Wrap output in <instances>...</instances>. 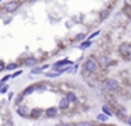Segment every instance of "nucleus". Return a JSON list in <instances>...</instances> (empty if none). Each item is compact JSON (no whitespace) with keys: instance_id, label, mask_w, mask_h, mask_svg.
Here are the masks:
<instances>
[{"instance_id":"nucleus-1","label":"nucleus","mask_w":131,"mask_h":126,"mask_svg":"<svg viewBox=\"0 0 131 126\" xmlns=\"http://www.w3.org/2000/svg\"><path fill=\"white\" fill-rule=\"evenodd\" d=\"M100 63L97 60H94V59H88V60L85 62V70L89 73H94L97 72V69H99Z\"/></svg>"},{"instance_id":"nucleus-2","label":"nucleus","mask_w":131,"mask_h":126,"mask_svg":"<svg viewBox=\"0 0 131 126\" xmlns=\"http://www.w3.org/2000/svg\"><path fill=\"white\" fill-rule=\"evenodd\" d=\"M118 53L123 56L124 59H128L131 55V45L127 44V42H124V44H121L118 46Z\"/></svg>"},{"instance_id":"nucleus-3","label":"nucleus","mask_w":131,"mask_h":126,"mask_svg":"<svg viewBox=\"0 0 131 126\" xmlns=\"http://www.w3.org/2000/svg\"><path fill=\"white\" fill-rule=\"evenodd\" d=\"M20 2H16V0H13V2H7L6 4H4V11L6 13H14V11H17L18 8H20Z\"/></svg>"},{"instance_id":"nucleus-4","label":"nucleus","mask_w":131,"mask_h":126,"mask_svg":"<svg viewBox=\"0 0 131 126\" xmlns=\"http://www.w3.org/2000/svg\"><path fill=\"white\" fill-rule=\"evenodd\" d=\"M117 88H118V83H117V80H114V78H108V80L104 83V90L116 91Z\"/></svg>"},{"instance_id":"nucleus-5","label":"nucleus","mask_w":131,"mask_h":126,"mask_svg":"<svg viewBox=\"0 0 131 126\" xmlns=\"http://www.w3.org/2000/svg\"><path fill=\"white\" fill-rule=\"evenodd\" d=\"M17 114L20 115V116H23V118H27V116H30V114H31V111H30L27 106H24V105H20L17 108Z\"/></svg>"},{"instance_id":"nucleus-6","label":"nucleus","mask_w":131,"mask_h":126,"mask_svg":"<svg viewBox=\"0 0 131 126\" xmlns=\"http://www.w3.org/2000/svg\"><path fill=\"white\" fill-rule=\"evenodd\" d=\"M99 63H100V66H102V67H107L108 64L111 63V58H110V56H102V59H100Z\"/></svg>"},{"instance_id":"nucleus-7","label":"nucleus","mask_w":131,"mask_h":126,"mask_svg":"<svg viewBox=\"0 0 131 126\" xmlns=\"http://www.w3.org/2000/svg\"><path fill=\"white\" fill-rule=\"evenodd\" d=\"M45 115H47L48 118H55V116L58 115V109L54 108V106H51V108H48V109L45 111Z\"/></svg>"},{"instance_id":"nucleus-8","label":"nucleus","mask_w":131,"mask_h":126,"mask_svg":"<svg viewBox=\"0 0 131 126\" xmlns=\"http://www.w3.org/2000/svg\"><path fill=\"white\" fill-rule=\"evenodd\" d=\"M42 109H41V108H35V109H32V111H31V114H30V116H31V118H34V119H37V118H40L41 116V115H42Z\"/></svg>"},{"instance_id":"nucleus-9","label":"nucleus","mask_w":131,"mask_h":126,"mask_svg":"<svg viewBox=\"0 0 131 126\" xmlns=\"http://www.w3.org/2000/svg\"><path fill=\"white\" fill-rule=\"evenodd\" d=\"M69 104H71V102H69V101H68V98H62V100H61L59 101V109H68L69 108Z\"/></svg>"},{"instance_id":"nucleus-10","label":"nucleus","mask_w":131,"mask_h":126,"mask_svg":"<svg viewBox=\"0 0 131 126\" xmlns=\"http://www.w3.org/2000/svg\"><path fill=\"white\" fill-rule=\"evenodd\" d=\"M69 64H72V63H71V60H68V59H63V60L57 62V63L54 64V67L57 69V67H59V66H69Z\"/></svg>"},{"instance_id":"nucleus-11","label":"nucleus","mask_w":131,"mask_h":126,"mask_svg":"<svg viewBox=\"0 0 131 126\" xmlns=\"http://www.w3.org/2000/svg\"><path fill=\"white\" fill-rule=\"evenodd\" d=\"M35 88H37V86H30V87H27V88L23 91V95H28V94H31V92H34Z\"/></svg>"},{"instance_id":"nucleus-12","label":"nucleus","mask_w":131,"mask_h":126,"mask_svg":"<svg viewBox=\"0 0 131 126\" xmlns=\"http://www.w3.org/2000/svg\"><path fill=\"white\" fill-rule=\"evenodd\" d=\"M66 98H68L69 102H75V101H76V95H75L73 92H68V94H66Z\"/></svg>"},{"instance_id":"nucleus-13","label":"nucleus","mask_w":131,"mask_h":126,"mask_svg":"<svg viewBox=\"0 0 131 126\" xmlns=\"http://www.w3.org/2000/svg\"><path fill=\"white\" fill-rule=\"evenodd\" d=\"M90 45H92V42L90 41H85V42H82V45H80V49H88V48L89 46H90Z\"/></svg>"},{"instance_id":"nucleus-14","label":"nucleus","mask_w":131,"mask_h":126,"mask_svg":"<svg viewBox=\"0 0 131 126\" xmlns=\"http://www.w3.org/2000/svg\"><path fill=\"white\" fill-rule=\"evenodd\" d=\"M24 63H26V64H35V63H37V59H35V58H30V59H27Z\"/></svg>"},{"instance_id":"nucleus-15","label":"nucleus","mask_w":131,"mask_h":126,"mask_svg":"<svg viewBox=\"0 0 131 126\" xmlns=\"http://www.w3.org/2000/svg\"><path fill=\"white\" fill-rule=\"evenodd\" d=\"M103 112H104L107 116H111V115H113V114H111V111H110V108H108V106H106V105L103 106Z\"/></svg>"},{"instance_id":"nucleus-16","label":"nucleus","mask_w":131,"mask_h":126,"mask_svg":"<svg viewBox=\"0 0 131 126\" xmlns=\"http://www.w3.org/2000/svg\"><path fill=\"white\" fill-rule=\"evenodd\" d=\"M16 67H17V63H10V64H7V66H6V69L7 70H14Z\"/></svg>"},{"instance_id":"nucleus-17","label":"nucleus","mask_w":131,"mask_h":126,"mask_svg":"<svg viewBox=\"0 0 131 126\" xmlns=\"http://www.w3.org/2000/svg\"><path fill=\"white\" fill-rule=\"evenodd\" d=\"M76 126H93V123H90V122H80V123H78Z\"/></svg>"},{"instance_id":"nucleus-18","label":"nucleus","mask_w":131,"mask_h":126,"mask_svg":"<svg viewBox=\"0 0 131 126\" xmlns=\"http://www.w3.org/2000/svg\"><path fill=\"white\" fill-rule=\"evenodd\" d=\"M107 118L108 116L104 114V115H99V116H97V119H99V120H107Z\"/></svg>"},{"instance_id":"nucleus-19","label":"nucleus","mask_w":131,"mask_h":126,"mask_svg":"<svg viewBox=\"0 0 131 126\" xmlns=\"http://www.w3.org/2000/svg\"><path fill=\"white\" fill-rule=\"evenodd\" d=\"M59 74H61V73L57 72V73H48L47 76H48V77H57V76H59Z\"/></svg>"},{"instance_id":"nucleus-20","label":"nucleus","mask_w":131,"mask_h":126,"mask_svg":"<svg viewBox=\"0 0 131 126\" xmlns=\"http://www.w3.org/2000/svg\"><path fill=\"white\" fill-rule=\"evenodd\" d=\"M99 34H100V31H96V32H93V34H92L90 36H89V39H92V38H94V36H97V35H99Z\"/></svg>"},{"instance_id":"nucleus-21","label":"nucleus","mask_w":131,"mask_h":126,"mask_svg":"<svg viewBox=\"0 0 131 126\" xmlns=\"http://www.w3.org/2000/svg\"><path fill=\"white\" fill-rule=\"evenodd\" d=\"M42 72V69H37V67H35V69H32V73H34V74H37V73H41Z\"/></svg>"},{"instance_id":"nucleus-22","label":"nucleus","mask_w":131,"mask_h":126,"mask_svg":"<svg viewBox=\"0 0 131 126\" xmlns=\"http://www.w3.org/2000/svg\"><path fill=\"white\" fill-rule=\"evenodd\" d=\"M9 78H10V76H6V77H4L3 80H2V83H6V81L9 80Z\"/></svg>"},{"instance_id":"nucleus-23","label":"nucleus","mask_w":131,"mask_h":126,"mask_svg":"<svg viewBox=\"0 0 131 126\" xmlns=\"http://www.w3.org/2000/svg\"><path fill=\"white\" fill-rule=\"evenodd\" d=\"M21 74V72H16L14 74H13V77H16V76H20Z\"/></svg>"},{"instance_id":"nucleus-24","label":"nucleus","mask_w":131,"mask_h":126,"mask_svg":"<svg viewBox=\"0 0 131 126\" xmlns=\"http://www.w3.org/2000/svg\"><path fill=\"white\" fill-rule=\"evenodd\" d=\"M3 69H4V64L2 63V62H0V70H3Z\"/></svg>"},{"instance_id":"nucleus-25","label":"nucleus","mask_w":131,"mask_h":126,"mask_svg":"<svg viewBox=\"0 0 131 126\" xmlns=\"http://www.w3.org/2000/svg\"><path fill=\"white\" fill-rule=\"evenodd\" d=\"M65 126H75L73 123H65Z\"/></svg>"},{"instance_id":"nucleus-26","label":"nucleus","mask_w":131,"mask_h":126,"mask_svg":"<svg viewBox=\"0 0 131 126\" xmlns=\"http://www.w3.org/2000/svg\"><path fill=\"white\" fill-rule=\"evenodd\" d=\"M127 122H128V123H130V125H131V116H128V119H127Z\"/></svg>"},{"instance_id":"nucleus-27","label":"nucleus","mask_w":131,"mask_h":126,"mask_svg":"<svg viewBox=\"0 0 131 126\" xmlns=\"http://www.w3.org/2000/svg\"><path fill=\"white\" fill-rule=\"evenodd\" d=\"M57 126H65V125H61V123H59V125H57Z\"/></svg>"}]
</instances>
